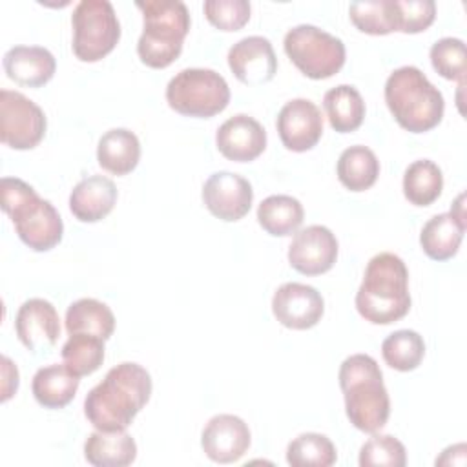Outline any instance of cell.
I'll return each instance as SVG.
<instances>
[{
  "mask_svg": "<svg viewBox=\"0 0 467 467\" xmlns=\"http://www.w3.org/2000/svg\"><path fill=\"white\" fill-rule=\"evenodd\" d=\"M151 396L150 372L133 361L109 368L84 400V414L99 431H126Z\"/></svg>",
  "mask_w": 467,
  "mask_h": 467,
  "instance_id": "cell-1",
  "label": "cell"
},
{
  "mask_svg": "<svg viewBox=\"0 0 467 467\" xmlns=\"http://www.w3.org/2000/svg\"><path fill=\"white\" fill-rule=\"evenodd\" d=\"M356 308L374 325H390L409 314V270L401 257L381 252L367 263L356 292Z\"/></svg>",
  "mask_w": 467,
  "mask_h": 467,
  "instance_id": "cell-2",
  "label": "cell"
},
{
  "mask_svg": "<svg viewBox=\"0 0 467 467\" xmlns=\"http://www.w3.org/2000/svg\"><path fill=\"white\" fill-rule=\"evenodd\" d=\"M337 378L350 423L370 434L385 427L390 400L378 361L368 354H352L341 363Z\"/></svg>",
  "mask_w": 467,
  "mask_h": 467,
  "instance_id": "cell-3",
  "label": "cell"
},
{
  "mask_svg": "<svg viewBox=\"0 0 467 467\" xmlns=\"http://www.w3.org/2000/svg\"><path fill=\"white\" fill-rule=\"evenodd\" d=\"M2 210L9 215L24 244L35 252H47L62 241L64 223L57 208L38 197L33 186L16 177L0 181Z\"/></svg>",
  "mask_w": 467,
  "mask_h": 467,
  "instance_id": "cell-4",
  "label": "cell"
},
{
  "mask_svg": "<svg viewBox=\"0 0 467 467\" xmlns=\"http://www.w3.org/2000/svg\"><path fill=\"white\" fill-rule=\"evenodd\" d=\"M385 102L396 122L410 133L436 128L445 109L441 91L416 66H401L389 75Z\"/></svg>",
  "mask_w": 467,
  "mask_h": 467,
  "instance_id": "cell-5",
  "label": "cell"
},
{
  "mask_svg": "<svg viewBox=\"0 0 467 467\" xmlns=\"http://www.w3.org/2000/svg\"><path fill=\"white\" fill-rule=\"evenodd\" d=\"M142 11V35L137 53L142 64L153 69L168 67L182 51V42L190 31V13L181 0L135 2Z\"/></svg>",
  "mask_w": 467,
  "mask_h": 467,
  "instance_id": "cell-6",
  "label": "cell"
},
{
  "mask_svg": "<svg viewBox=\"0 0 467 467\" xmlns=\"http://www.w3.org/2000/svg\"><path fill=\"white\" fill-rule=\"evenodd\" d=\"M166 100L181 115L208 119L228 106L230 88L224 77L213 69L186 67L168 82Z\"/></svg>",
  "mask_w": 467,
  "mask_h": 467,
  "instance_id": "cell-7",
  "label": "cell"
},
{
  "mask_svg": "<svg viewBox=\"0 0 467 467\" xmlns=\"http://www.w3.org/2000/svg\"><path fill=\"white\" fill-rule=\"evenodd\" d=\"M283 46L288 58L308 78H328L345 64L343 40L312 24H299L288 29Z\"/></svg>",
  "mask_w": 467,
  "mask_h": 467,
  "instance_id": "cell-8",
  "label": "cell"
},
{
  "mask_svg": "<svg viewBox=\"0 0 467 467\" xmlns=\"http://www.w3.org/2000/svg\"><path fill=\"white\" fill-rule=\"evenodd\" d=\"M71 26L73 53L82 62L104 58L120 38V24L108 0H80L73 9Z\"/></svg>",
  "mask_w": 467,
  "mask_h": 467,
  "instance_id": "cell-9",
  "label": "cell"
},
{
  "mask_svg": "<svg viewBox=\"0 0 467 467\" xmlns=\"http://www.w3.org/2000/svg\"><path fill=\"white\" fill-rule=\"evenodd\" d=\"M46 115L18 91L0 89V140L13 150H31L46 135Z\"/></svg>",
  "mask_w": 467,
  "mask_h": 467,
  "instance_id": "cell-10",
  "label": "cell"
},
{
  "mask_svg": "<svg viewBox=\"0 0 467 467\" xmlns=\"http://www.w3.org/2000/svg\"><path fill=\"white\" fill-rule=\"evenodd\" d=\"M254 201L252 184L232 171H215L202 184V202L208 212L223 221L243 219Z\"/></svg>",
  "mask_w": 467,
  "mask_h": 467,
  "instance_id": "cell-11",
  "label": "cell"
},
{
  "mask_svg": "<svg viewBox=\"0 0 467 467\" xmlns=\"http://www.w3.org/2000/svg\"><path fill=\"white\" fill-rule=\"evenodd\" d=\"M337 239L321 224H310L296 232L288 246V263L305 275H319L328 272L337 259Z\"/></svg>",
  "mask_w": 467,
  "mask_h": 467,
  "instance_id": "cell-12",
  "label": "cell"
},
{
  "mask_svg": "<svg viewBox=\"0 0 467 467\" xmlns=\"http://www.w3.org/2000/svg\"><path fill=\"white\" fill-rule=\"evenodd\" d=\"M272 312L283 327L306 330L321 321L325 301L314 286L292 281L275 290L272 297Z\"/></svg>",
  "mask_w": 467,
  "mask_h": 467,
  "instance_id": "cell-13",
  "label": "cell"
},
{
  "mask_svg": "<svg viewBox=\"0 0 467 467\" xmlns=\"http://www.w3.org/2000/svg\"><path fill=\"white\" fill-rule=\"evenodd\" d=\"M277 133L286 150H312L323 135L319 108L308 99H292L277 113Z\"/></svg>",
  "mask_w": 467,
  "mask_h": 467,
  "instance_id": "cell-14",
  "label": "cell"
},
{
  "mask_svg": "<svg viewBox=\"0 0 467 467\" xmlns=\"http://www.w3.org/2000/svg\"><path fill=\"white\" fill-rule=\"evenodd\" d=\"M15 330L29 352H46L60 336L58 312L49 301L31 297L20 305L15 317Z\"/></svg>",
  "mask_w": 467,
  "mask_h": 467,
  "instance_id": "cell-15",
  "label": "cell"
},
{
  "mask_svg": "<svg viewBox=\"0 0 467 467\" xmlns=\"http://www.w3.org/2000/svg\"><path fill=\"white\" fill-rule=\"evenodd\" d=\"M252 441L248 425L234 414H217L202 429L201 447L215 463H234L244 456Z\"/></svg>",
  "mask_w": 467,
  "mask_h": 467,
  "instance_id": "cell-16",
  "label": "cell"
},
{
  "mask_svg": "<svg viewBox=\"0 0 467 467\" xmlns=\"http://www.w3.org/2000/svg\"><path fill=\"white\" fill-rule=\"evenodd\" d=\"M228 66L243 84L261 86L274 78L277 71V57L268 38L252 35L230 47Z\"/></svg>",
  "mask_w": 467,
  "mask_h": 467,
  "instance_id": "cell-17",
  "label": "cell"
},
{
  "mask_svg": "<svg viewBox=\"0 0 467 467\" xmlns=\"http://www.w3.org/2000/svg\"><path fill=\"white\" fill-rule=\"evenodd\" d=\"M215 144L228 161L250 162L265 151L266 131L254 117L237 113L217 128Z\"/></svg>",
  "mask_w": 467,
  "mask_h": 467,
  "instance_id": "cell-18",
  "label": "cell"
},
{
  "mask_svg": "<svg viewBox=\"0 0 467 467\" xmlns=\"http://www.w3.org/2000/svg\"><path fill=\"white\" fill-rule=\"evenodd\" d=\"M4 69L16 84L40 88L53 78L57 60L42 46H15L4 55Z\"/></svg>",
  "mask_w": 467,
  "mask_h": 467,
  "instance_id": "cell-19",
  "label": "cell"
},
{
  "mask_svg": "<svg viewBox=\"0 0 467 467\" xmlns=\"http://www.w3.org/2000/svg\"><path fill=\"white\" fill-rule=\"evenodd\" d=\"M117 202L115 182L104 175H89L82 179L69 195V210L82 223H97L104 219Z\"/></svg>",
  "mask_w": 467,
  "mask_h": 467,
  "instance_id": "cell-20",
  "label": "cell"
},
{
  "mask_svg": "<svg viewBox=\"0 0 467 467\" xmlns=\"http://www.w3.org/2000/svg\"><path fill=\"white\" fill-rule=\"evenodd\" d=\"M84 458L95 467H126L137 458V443L126 431H95L84 443Z\"/></svg>",
  "mask_w": 467,
  "mask_h": 467,
  "instance_id": "cell-21",
  "label": "cell"
},
{
  "mask_svg": "<svg viewBox=\"0 0 467 467\" xmlns=\"http://www.w3.org/2000/svg\"><path fill=\"white\" fill-rule=\"evenodd\" d=\"M467 223L460 221L452 212L431 217L420 234L423 252L434 261H447L458 254Z\"/></svg>",
  "mask_w": 467,
  "mask_h": 467,
  "instance_id": "cell-22",
  "label": "cell"
},
{
  "mask_svg": "<svg viewBox=\"0 0 467 467\" xmlns=\"http://www.w3.org/2000/svg\"><path fill=\"white\" fill-rule=\"evenodd\" d=\"M140 142L139 137L126 128H113L106 131L97 146L99 164L113 173L126 175L139 164Z\"/></svg>",
  "mask_w": 467,
  "mask_h": 467,
  "instance_id": "cell-23",
  "label": "cell"
},
{
  "mask_svg": "<svg viewBox=\"0 0 467 467\" xmlns=\"http://www.w3.org/2000/svg\"><path fill=\"white\" fill-rule=\"evenodd\" d=\"M78 376L73 374L66 365H47L35 372L31 390L35 400L46 409H62L77 394Z\"/></svg>",
  "mask_w": 467,
  "mask_h": 467,
  "instance_id": "cell-24",
  "label": "cell"
},
{
  "mask_svg": "<svg viewBox=\"0 0 467 467\" xmlns=\"http://www.w3.org/2000/svg\"><path fill=\"white\" fill-rule=\"evenodd\" d=\"M66 330L67 334H88L106 341L115 330V316L106 303L82 297L67 306Z\"/></svg>",
  "mask_w": 467,
  "mask_h": 467,
  "instance_id": "cell-25",
  "label": "cell"
},
{
  "mask_svg": "<svg viewBox=\"0 0 467 467\" xmlns=\"http://www.w3.org/2000/svg\"><path fill=\"white\" fill-rule=\"evenodd\" d=\"M323 108L332 130L339 133L354 131L365 119V102L361 93L350 84H339L323 97Z\"/></svg>",
  "mask_w": 467,
  "mask_h": 467,
  "instance_id": "cell-26",
  "label": "cell"
},
{
  "mask_svg": "<svg viewBox=\"0 0 467 467\" xmlns=\"http://www.w3.org/2000/svg\"><path fill=\"white\" fill-rule=\"evenodd\" d=\"M336 171L339 182L347 190L365 192L378 181L379 161L370 148L356 144L341 151Z\"/></svg>",
  "mask_w": 467,
  "mask_h": 467,
  "instance_id": "cell-27",
  "label": "cell"
},
{
  "mask_svg": "<svg viewBox=\"0 0 467 467\" xmlns=\"http://www.w3.org/2000/svg\"><path fill=\"white\" fill-rule=\"evenodd\" d=\"M305 217L303 204L292 195H270L257 206V221L263 230L275 237L297 232Z\"/></svg>",
  "mask_w": 467,
  "mask_h": 467,
  "instance_id": "cell-28",
  "label": "cell"
},
{
  "mask_svg": "<svg viewBox=\"0 0 467 467\" xmlns=\"http://www.w3.org/2000/svg\"><path fill=\"white\" fill-rule=\"evenodd\" d=\"M443 190V173L440 166L429 159L414 161L403 173V195L414 206L432 204Z\"/></svg>",
  "mask_w": 467,
  "mask_h": 467,
  "instance_id": "cell-29",
  "label": "cell"
},
{
  "mask_svg": "<svg viewBox=\"0 0 467 467\" xmlns=\"http://www.w3.org/2000/svg\"><path fill=\"white\" fill-rule=\"evenodd\" d=\"M381 356L385 363L400 372H409L420 367L425 356L423 337L416 330L401 328L389 334L381 343Z\"/></svg>",
  "mask_w": 467,
  "mask_h": 467,
  "instance_id": "cell-30",
  "label": "cell"
},
{
  "mask_svg": "<svg viewBox=\"0 0 467 467\" xmlns=\"http://www.w3.org/2000/svg\"><path fill=\"white\" fill-rule=\"evenodd\" d=\"M336 460L334 443L319 432H303L286 447V462L292 467H330Z\"/></svg>",
  "mask_w": 467,
  "mask_h": 467,
  "instance_id": "cell-31",
  "label": "cell"
},
{
  "mask_svg": "<svg viewBox=\"0 0 467 467\" xmlns=\"http://www.w3.org/2000/svg\"><path fill=\"white\" fill-rule=\"evenodd\" d=\"M62 359L78 378L93 374L104 361V339L88 334H69L62 347Z\"/></svg>",
  "mask_w": 467,
  "mask_h": 467,
  "instance_id": "cell-32",
  "label": "cell"
},
{
  "mask_svg": "<svg viewBox=\"0 0 467 467\" xmlns=\"http://www.w3.org/2000/svg\"><path fill=\"white\" fill-rule=\"evenodd\" d=\"M431 64L438 75L447 80H458L460 86H463L467 73V53L463 40L445 36L434 42L431 47Z\"/></svg>",
  "mask_w": 467,
  "mask_h": 467,
  "instance_id": "cell-33",
  "label": "cell"
},
{
  "mask_svg": "<svg viewBox=\"0 0 467 467\" xmlns=\"http://www.w3.org/2000/svg\"><path fill=\"white\" fill-rule=\"evenodd\" d=\"M407 463L405 445L392 434H374L359 449L361 467H403Z\"/></svg>",
  "mask_w": 467,
  "mask_h": 467,
  "instance_id": "cell-34",
  "label": "cell"
},
{
  "mask_svg": "<svg viewBox=\"0 0 467 467\" xmlns=\"http://www.w3.org/2000/svg\"><path fill=\"white\" fill-rule=\"evenodd\" d=\"M352 24L368 35H387L394 31L392 0L352 2L348 7Z\"/></svg>",
  "mask_w": 467,
  "mask_h": 467,
  "instance_id": "cell-35",
  "label": "cell"
},
{
  "mask_svg": "<svg viewBox=\"0 0 467 467\" xmlns=\"http://www.w3.org/2000/svg\"><path fill=\"white\" fill-rule=\"evenodd\" d=\"M436 18V4L432 0H392L394 31L420 33Z\"/></svg>",
  "mask_w": 467,
  "mask_h": 467,
  "instance_id": "cell-36",
  "label": "cell"
},
{
  "mask_svg": "<svg viewBox=\"0 0 467 467\" xmlns=\"http://www.w3.org/2000/svg\"><path fill=\"white\" fill-rule=\"evenodd\" d=\"M204 15L212 26L221 31H237L250 20L248 0H206Z\"/></svg>",
  "mask_w": 467,
  "mask_h": 467,
  "instance_id": "cell-37",
  "label": "cell"
},
{
  "mask_svg": "<svg viewBox=\"0 0 467 467\" xmlns=\"http://www.w3.org/2000/svg\"><path fill=\"white\" fill-rule=\"evenodd\" d=\"M2 401H7L18 389V368L7 356H2Z\"/></svg>",
  "mask_w": 467,
  "mask_h": 467,
  "instance_id": "cell-38",
  "label": "cell"
},
{
  "mask_svg": "<svg viewBox=\"0 0 467 467\" xmlns=\"http://www.w3.org/2000/svg\"><path fill=\"white\" fill-rule=\"evenodd\" d=\"M465 443H456L447 447L440 458H436V465H465Z\"/></svg>",
  "mask_w": 467,
  "mask_h": 467,
  "instance_id": "cell-39",
  "label": "cell"
}]
</instances>
